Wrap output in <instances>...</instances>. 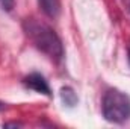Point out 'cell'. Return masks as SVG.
Masks as SVG:
<instances>
[{
	"label": "cell",
	"instance_id": "1",
	"mask_svg": "<svg viewBox=\"0 0 130 129\" xmlns=\"http://www.w3.org/2000/svg\"><path fill=\"white\" fill-rule=\"evenodd\" d=\"M24 31L36 49L44 52L52 59H56V61L62 59L64 47H62L61 38L56 35V32L50 26H47L45 23L36 21V20H26Z\"/></svg>",
	"mask_w": 130,
	"mask_h": 129
},
{
	"label": "cell",
	"instance_id": "2",
	"mask_svg": "<svg viewBox=\"0 0 130 129\" xmlns=\"http://www.w3.org/2000/svg\"><path fill=\"white\" fill-rule=\"evenodd\" d=\"M103 115L107 122L124 123L130 119V97L115 88H110L103 97Z\"/></svg>",
	"mask_w": 130,
	"mask_h": 129
},
{
	"label": "cell",
	"instance_id": "3",
	"mask_svg": "<svg viewBox=\"0 0 130 129\" xmlns=\"http://www.w3.org/2000/svg\"><path fill=\"white\" fill-rule=\"evenodd\" d=\"M23 82H24V85L27 88H30V90L36 91V93H41V94H45V96H50L52 94L50 87H48L45 78L42 74H39V73H30L29 76L24 78Z\"/></svg>",
	"mask_w": 130,
	"mask_h": 129
},
{
	"label": "cell",
	"instance_id": "4",
	"mask_svg": "<svg viewBox=\"0 0 130 129\" xmlns=\"http://www.w3.org/2000/svg\"><path fill=\"white\" fill-rule=\"evenodd\" d=\"M41 9L44 11V14L50 18H56L61 12V3L59 0H38Z\"/></svg>",
	"mask_w": 130,
	"mask_h": 129
},
{
	"label": "cell",
	"instance_id": "5",
	"mask_svg": "<svg viewBox=\"0 0 130 129\" xmlns=\"http://www.w3.org/2000/svg\"><path fill=\"white\" fill-rule=\"evenodd\" d=\"M61 99H62L64 105L68 106V108H74L77 105V102H79L77 94L74 93V90L71 87H62L61 88Z\"/></svg>",
	"mask_w": 130,
	"mask_h": 129
},
{
	"label": "cell",
	"instance_id": "6",
	"mask_svg": "<svg viewBox=\"0 0 130 129\" xmlns=\"http://www.w3.org/2000/svg\"><path fill=\"white\" fill-rule=\"evenodd\" d=\"M14 5H15V0H0V6L3 11H12L14 9Z\"/></svg>",
	"mask_w": 130,
	"mask_h": 129
},
{
	"label": "cell",
	"instance_id": "7",
	"mask_svg": "<svg viewBox=\"0 0 130 129\" xmlns=\"http://www.w3.org/2000/svg\"><path fill=\"white\" fill-rule=\"evenodd\" d=\"M5 106H6V105H5L3 102H0V111H2V109H5Z\"/></svg>",
	"mask_w": 130,
	"mask_h": 129
},
{
	"label": "cell",
	"instance_id": "8",
	"mask_svg": "<svg viewBox=\"0 0 130 129\" xmlns=\"http://www.w3.org/2000/svg\"><path fill=\"white\" fill-rule=\"evenodd\" d=\"M129 61H130V56H129Z\"/></svg>",
	"mask_w": 130,
	"mask_h": 129
}]
</instances>
